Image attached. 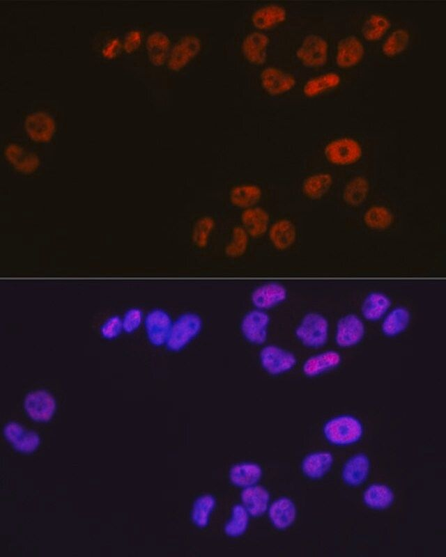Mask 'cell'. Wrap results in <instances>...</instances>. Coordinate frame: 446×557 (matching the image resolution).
<instances>
[{"label":"cell","mask_w":446,"mask_h":557,"mask_svg":"<svg viewBox=\"0 0 446 557\" xmlns=\"http://www.w3.org/2000/svg\"><path fill=\"white\" fill-rule=\"evenodd\" d=\"M295 334L300 342L307 347H323L328 339V321L320 313H307L296 327Z\"/></svg>","instance_id":"1"},{"label":"cell","mask_w":446,"mask_h":557,"mask_svg":"<svg viewBox=\"0 0 446 557\" xmlns=\"http://www.w3.org/2000/svg\"><path fill=\"white\" fill-rule=\"evenodd\" d=\"M363 428L360 421L350 415H341L328 421L323 427L325 438L336 445H347L360 439Z\"/></svg>","instance_id":"2"},{"label":"cell","mask_w":446,"mask_h":557,"mask_svg":"<svg viewBox=\"0 0 446 557\" xmlns=\"http://www.w3.org/2000/svg\"><path fill=\"white\" fill-rule=\"evenodd\" d=\"M202 328V320L196 313L181 315L172 324L166 342L169 350L178 352L196 338Z\"/></svg>","instance_id":"3"},{"label":"cell","mask_w":446,"mask_h":557,"mask_svg":"<svg viewBox=\"0 0 446 557\" xmlns=\"http://www.w3.org/2000/svg\"><path fill=\"white\" fill-rule=\"evenodd\" d=\"M325 159L336 166H349L357 162L363 150L360 143L351 137L337 138L328 142L323 150Z\"/></svg>","instance_id":"4"},{"label":"cell","mask_w":446,"mask_h":557,"mask_svg":"<svg viewBox=\"0 0 446 557\" xmlns=\"http://www.w3.org/2000/svg\"><path fill=\"white\" fill-rule=\"evenodd\" d=\"M262 368L271 375H279L292 370L297 363L295 356L279 346L269 345L260 352Z\"/></svg>","instance_id":"5"},{"label":"cell","mask_w":446,"mask_h":557,"mask_svg":"<svg viewBox=\"0 0 446 557\" xmlns=\"http://www.w3.org/2000/svg\"><path fill=\"white\" fill-rule=\"evenodd\" d=\"M295 54L305 65L311 68L318 67L327 61L328 45L322 36L310 33L302 39Z\"/></svg>","instance_id":"6"},{"label":"cell","mask_w":446,"mask_h":557,"mask_svg":"<svg viewBox=\"0 0 446 557\" xmlns=\"http://www.w3.org/2000/svg\"><path fill=\"white\" fill-rule=\"evenodd\" d=\"M24 407L29 416L37 422H47L54 416L56 404L54 397L44 390L29 392L25 397Z\"/></svg>","instance_id":"7"},{"label":"cell","mask_w":446,"mask_h":557,"mask_svg":"<svg viewBox=\"0 0 446 557\" xmlns=\"http://www.w3.org/2000/svg\"><path fill=\"white\" fill-rule=\"evenodd\" d=\"M365 335L362 320L355 314H347L337 322L335 342L341 347H351L360 343Z\"/></svg>","instance_id":"8"},{"label":"cell","mask_w":446,"mask_h":557,"mask_svg":"<svg viewBox=\"0 0 446 557\" xmlns=\"http://www.w3.org/2000/svg\"><path fill=\"white\" fill-rule=\"evenodd\" d=\"M201 41L196 36L182 37L172 47L168 56L167 66L173 71L183 68L199 52Z\"/></svg>","instance_id":"9"},{"label":"cell","mask_w":446,"mask_h":557,"mask_svg":"<svg viewBox=\"0 0 446 557\" xmlns=\"http://www.w3.org/2000/svg\"><path fill=\"white\" fill-rule=\"evenodd\" d=\"M269 315L263 310L248 312L243 318L240 329L247 340L255 345H261L268 337Z\"/></svg>","instance_id":"10"},{"label":"cell","mask_w":446,"mask_h":557,"mask_svg":"<svg viewBox=\"0 0 446 557\" xmlns=\"http://www.w3.org/2000/svg\"><path fill=\"white\" fill-rule=\"evenodd\" d=\"M24 125L29 136L36 142H49L56 131L54 120L43 111H35L26 116Z\"/></svg>","instance_id":"11"},{"label":"cell","mask_w":446,"mask_h":557,"mask_svg":"<svg viewBox=\"0 0 446 557\" xmlns=\"http://www.w3.org/2000/svg\"><path fill=\"white\" fill-rule=\"evenodd\" d=\"M169 315L161 309H154L145 318V328L150 343L156 347L166 343L171 327Z\"/></svg>","instance_id":"12"},{"label":"cell","mask_w":446,"mask_h":557,"mask_svg":"<svg viewBox=\"0 0 446 557\" xmlns=\"http://www.w3.org/2000/svg\"><path fill=\"white\" fill-rule=\"evenodd\" d=\"M260 79L263 88L272 95L286 93L296 84L293 74L273 66L264 68L260 74Z\"/></svg>","instance_id":"13"},{"label":"cell","mask_w":446,"mask_h":557,"mask_svg":"<svg viewBox=\"0 0 446 557\" xmlns=\"http://www.w3.org/2000/svg\"><path fill=\"white\" fill-rule=\"evenodd\" d=\"M4 434L10 444L21 453H33L40 444V438L36 432L26 430L16 422L6 425Z\"/></svg>","instance_id":"14"},{"label":"cell","mask_w":446,"mask_h":557,"mask_svg":"<svg viewBox=\"0 0 446 557\" xmlns=\"http://www.w3.org/2000/svg\"><path fill=\"white\" fill-rule=\"evenodd\" d=\"M364 47L354 35L342 38L337 44L335 60L340 68H347L357 65L363 58Z\"/></svg>","instance_id":"15"},{"label":"cell","mask_w":446,"mask_h":557,"mask_svg":"<svg viewBox=\"0 0 446 557\" xmlns=\"http://www.w3.org/2000/svg\"><path fill=\"white\" fill-rule=\"evenodd\" d=\"M287 295V290L283 285L268 283L256 288L252 294L251 300L258 309H268L285 301Z\"/></svg>","instance_id":"16"},{"label":"cell","mask_w":446,"mask_h":557,"mask_svg":"<svg viewBox=\"0 0 446 557\" xmlns=\"http://www.w3.org/2000/svg\"><path fill=\"white\" fill-rule=\"evenodd\" d=\"M270 219L268 212L259 206L245 209L240 215L243 228L253 238L261 237L268 232Z\"/></svg>","instance_id":"17"},{"label":"cell","mask_w":446,"mask_h":557,"mask_svg":"<svg viewBox=\"0 0 446 557\" xmlns=\"http://www.w3.org/2000/svg\"><path fill=\"white\" fill-rule=\"evenodd\" d=\"M268 235L275 249L279 251H285L295 243L297 238V229L291 220L282 218L270 226Z\"/></svg>","instance_id":"18"},{"label":"cell","mask_w":446,"mask_h":557,"mask_svg":"<svg viewBox=\"0 0 446 557\" xmlns=\"http://www.w3.org/2000/svg\"><path fill=\"white\" fill-rule=\"evenodd\" d=\"M240 499L242 505L249 515L259 517L268 510L270 496L266 488L254 485L244 487L240 494Z\"/></svg>","instance_id":"19"},{"label":"cell","mask_w":446,"mask_h":557,"mask_svg":"<svg viewBox=\"0 0 446 557\" xmlns=\"http://www.w3.org/2000/svg\"><path fill=\"white\" fill-rule=\"evenodd\" d=\"M267 511L271 524L279 530H284L291 526L295 520L297 515L294 503L287 497H281L274 501Z\"/></svg>","instance_id":"20"},{"label":"cell","mask_w":446,"mask_h":557,"mask_svg":"<svg viewBox=\"0 0 446 557\" xmlns=\"http://www.w3.org/2000/svg\"><path fill=\"white\" fill-rule=\"evenodd\" d=\"M341 362V356L338 352L328 350L307 359L302 369L305 375L314 377L337 368Z\"/></svg>","instance_id":"21"},{"label":"cell","mask_w":446,"mask_h":557,"mask_svg":"<svg viewBox=\"0 0 446 557\" xmlns=\"http://www.w3.org/2000/svg\"><path fill=\"white\" fill-rule=\"evenodd\" d=\"M269 42V37L263 32H251L243 41V53L249 63L256 65L263 64L267 58V47Z\"/></svg>","instance_id":"22"},{"label":"cell","mask_w":446,"mask_h":557,"mask_svg":"<svg viewBox=\"0 0 446 557\" xmlns=\"http://www.w3.org/2000/svg\"><path fill=\"white\" fill-rule=\"evenodd\" d=\"M4 155L10 164L21 173H33L40 165V159L36 154L16 143L8 144L5 148Z\"/></svg>","instance_id":"23"},{"label":"cell","mask_w":446,"mask_h":557,"mask_svg":"<svg viewBox=\"0 0 446 557\" xmlns=\"http://www.w3.org/2000/svg\"><path fill=\"white\" fill-rule=\"evenodd\" d=\"M369 469L370 462L367 456L362 453L356 454L344 465L342 478L350 486H358L364 482Z\"/></svg>","instance_id":"24"},{"label":"cell","mask_w":446,"mask_h":557,"mask_svg":"<svg viewBox=\"0 0 446 557\" xmlns=\"http://www.w3.org/2000/svg\"><path fill=\"white\" fill-rule=\"evenodd\" d=\"M333 461V456L328 451L314 452L303 459L301 466L302 471L307 477L311 479H319L330 470Z\"/></svg>","instance_id":"25"},{"label":"cell","mask_w":446,"mask_h":557,"mask_svg":"<svg viewBox=\"0 0 446 557\" xmlns=\"http://www.w3.org/2000/svg\"><path fill=\"white\" fill-rule=\"evenodd\" d=\"M392 301L384 292L374 291L369 293L361 306V313L367 320L376 322L383 318L389 311Z\"/></svg>","instance_id":"26"},{"label":"cell","mask_w":446,"mask_h":557,"mask_svg":"<svg viewBox=\"0 0 446 557\" xmlns=\"http://www.w3.org/2000/svg\"><path fill=\"white\" fill-rule=\"evenodd\" d=\"M287 16L286 8L282 5L270 3L257 8L252 15L254 26L259 29L271 28L282 22Z\"/></svg>","instance_id":"27"},{"label":"cell","mask_w":446,"mask_h":557,"mask_svg":"<svg viewBox=\"0 0 446 557\" xmlns=\"http://www.w3.org/2000/svg\"><path fill=\"white\" fill-rule=\"evenodd\" d=\"M333 182L334 179L331 173H315L304 179L302 183V191L311 200H320L328 193Z\"/></svg>","instance_id":"28"},{"label":"cell","mask_w":446,"mask_h":557,"mask_svg":"<svg viewBox=\"0 0 446 557\" xmlns=\"http://www.w3.org/2000/svg\"><path fill=\"white\" fill-rule=\"evenodd\" d=\"M261 466L255 462H245L234 464L229 470L231 482L238 487H247L256 485L262 476Z\"/></svg>","instance_id":"29"},{"label":"cell","mask_w":446,"mask_h":557,"mask_svg":"<svg viewBox=\"0 0 446 557\" xmlns=\"http://www.w3.org/2000/svg\"><path fill=\"white\" fill-rule=\"evenodd\" d=\"M410 322V313L408 308L398 306L388 311L383 317L381 331L387 337H394L403 333Z\"/></svg>","instance_id":"30"},{"label":"cell","mask_w":446,"mask_h":557,"mask_svg":"<svg viewBox=\"0 0 446 557\" xmlns=\"http://www.w3.org/2000/svg\"><path fill=\"white\" fill-rule=\"evenodd\" d=\"M263 195L261 188L255 184H240L229 191V201L234 206L243 210L256 206Z\"/></svg>","instance_id":"31"},{"label":"cell","mask_w":446,"mask_h":557,"mask_svg":"<svg viewBox=\"0 0 446 557\" xmlns=\"http://www.w3.org/2000/svg\"><path fill=\"white\" fill-rule=\"evenodd\" d=\"M169 47V38L164 33L156 31L149 34L146 47L151 63L156 66L163 65L168 57Z\"/></svg>","instance_id":"32"},{"label":"cell","mask_w":446,"mask_h":557,"mask_svg":"<svg viewBox=\"0 0 446 557\" xmlns=\"http://www.w3.org/2000/svg\"><path fill=\"white\" fill-rule=\"evenodd\" d=\"M370 190L369 181L362 175L350 180L345 185L342 198L346 204L351 207L362 205L367 199Z\"/></svg>","instance_id":"33"},{"label":"cell","mask_w":446,"mask_h":557,"mask_svg":"<svg viewBox=\"0 0 446 557\" xmlns=\"http://www.w3.org/2000/svg\"><path fill=\"white\" fill-rule=\"evenodd\" d=\"M362 219L367 228L375 230H384L393 224L394 215L387 207L374 205L366 210Z\"/></svg>","instance_id":"34"},{"label":"cell","mask_w":446,"mask_h":557,"mask_svg":"<svg viewBox=\"0 0 446 557\" xmlns=\"http://www.w3.org/2000/svg\"><path fill=\"white\" fill-rule=\"evenodd\" d=\"M341 83V77L334 72H328L308 79L302 88L305 96L313 97L331 88L337 87Z\"/></svg>","instance_id":"35"},{"label":"cell","mask_w":446,"mask_h":557,"mask_svg":"<svg viewBox=\"0 0 446 557\" xmlns=\"http://www.w3.org/2000/svg\"><path fill=\"white\" fill-rule=\"evenodd\" d=\"M364 501L367 506L374 509L388 508L394 501L392 489L383 484H372L365 489Z\"/></svg>","instance_id":"36"},{"label":"cell","mask_w":446,"mask_h":557,"mask_svg":"<svg viewBox=\"0 0 446 557\" xmlns=\"http://www.w3.org/2000/svg\"><path fill=\"white\" fill-rule=\"evenodd\" d=\"M391 26L388 17L380 13H373L367 17L362 26L363 37L369 41L381 38Z\"/></svg>","instance_id":"37"},{"label":"cell","mask_w":446,"mask_h":557,"mask_svg":"<svg viewBox=\"0 0 446 557\" xmlns=\"http://www.w3.org/2000/svg\"><path fill=\"white\" fill-rule=\"evenodd\" d=\"M213 496L205 494L199 496L194 502L191 517L194 524L200 528L206 527L209 522L210 516L215 506Z\"/></svg>","instance_id":"38"},{"label":"cell","mask_w":446,"mask_h":557,"mask_svg":"<svg viewBox=\"0 0 446 557\" xmlns=\"http://www.w3.org/2000/svg\"><path fill=\"white\" fill-rule=\"evenodd\" d=\"M410 42L409 31L404 28L394 29L382 45V52L387 56H394L403 52Z\"/></svg>","instance_id":"39"},{"label":"cell","mask_w":446,"mask_h":557,"mask_svg":"<svg viewBox=\"0 0 446 557\" xmlns=\"http://www.w3.org/2000/svg\"><path fill=\"white\" fill-rule=\"evenodd\" d=\"M215 224L214 218L209 215L202 216L196 221L192 230V241L197 248L204 249L208 246Z\"/></svg>","instance_id":"40"},{"label":"cell","mask_w":446,"mask_h":557,"mask_svg":"<svg viewBox=\"0 0 446 557\" xmlns=\"http://www.w3.org/2000/svg\"><path fill=\"white\" fill-rule=\"evenodd\" d=\"M249 513L241 504L233 506L231 517L226 523L224 530L230 537H238L247 530L249 524Z\"/></svg>","instance_id":"41"},{"label":"cell","mask_w":446,"mask_h":557,"mask_svg":"<svg viewBox=\"0 0 446 557\" xmlns=\"http://www.w3.org/2000/svg\"><path fill=\"white\" fill-rule=\"evenodd\" d=\"M249 236L242 226H236L231 230V239L225 246L224 253L230 258H238L245 253Z\"/></svg>","instance_id":"42"},{"label":"cell","mask_w":446,"mask_h":557,"mask_svg":"<svg viewBox=\"0 0 446 557\" xmlns=\"http://www.w3.org/2000/svg\"><path fill=\"white\" fill-rule=\"evenodd\" d=\"M123 329V322L121 317L114 315L109 317L100 328L102 336L108 340L118 337Z\"/></svg>","instance_id":"43"},{"label":"cell","mask_w":446,"mask_h":557,"mask_svg":"<svg viewBox=\"0 0 446 557\" xmlns=\"http://www.w3.org/2000/svg\"><path fill=\"white\" fill-rule=\"evenodd\" d=\"M142 320V312L140 309L133 308L129 309L123 318V329L126 333H132L138 329Z\"/></svg>","instance_id":"44"},{"label":"cell","mask_w":446,"mask_h":557,"mask_svg":"<svg viewBox=\"0 0 446 557\" xmlns=\"http://www.w3.org/2000/svg\"><path fill=\"white\" fill-rule=\"evenodd\" d=\"M141 42V33L139 30L130 31L124 38L123 47L128 53L135 51Z\"/></svg>","instance_id":"45"},{"label":"cell","mask_w":446,"mask_h":557,"mask_svg":"<svg viewBox=\"0 0 446 557\" xmlns=\"http://www.w3.org/2000/svg\"><path fill=\"white\" fill-rule=\"evenodd\" d=\"M121 42L118 38H113L103 47L102 50V55L108 58L115 57L120 51Z\"/></svg>","instance_id":"46"}]
</instances>
